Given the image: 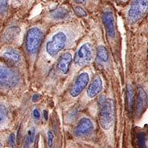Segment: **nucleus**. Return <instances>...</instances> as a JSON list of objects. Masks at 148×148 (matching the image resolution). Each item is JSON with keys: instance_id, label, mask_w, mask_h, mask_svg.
<instances>
[{"instance_id": "nucleus-1", "label": "nucleus", "mask_w": 148, "mask_h": 148, "mask_svg": "<svg viewBox=\"0 0 148 148\" xmlns=\"http://www.w3.org/2000/svg\"><path fill=\"white\" fill-rule=\"evenodd\" d=\"M122 12L127 26L136 27L148 16V0H129Z\"/></svg>"}, {"instance_id": "nucleus-17", "label": "nucleus", "mask_w": 148, "mask_h": 148, "mask_svg": "<svg viewBox=\"0 0 148 148\" xmlns=\"http://www.w3.org/2000/svg\"><path fill=\"white\" fill-rule=\"evenodd\" d=\"M36 130L35 127H32L27 131L26 137H25V141H24L25 147H29L33 144L36 138Z\"/></svg>"}, {"instance_id": "nucleus-25", "label": "nucleus", "mask_w": 148, "mask_h": 148, "mask_svg": "<svg viewBox=\"0 0 148 148\" xmlns=\"http://www.w3.org/2000/svg\"><path fill=\"white\" fill-rule=\"evenodd\" d=\"M87 1H88V0H73V2L74 3H76V4H80V5H83L85 3H86Z\"/></svg>"}, {"instance_id": "nucleus-7", "label": "nucleus", "mask_w": 148, "mask_h": 148, "mask_svg": "<svg viewBox=\"0 0 148 148\" xmlns=\"http://www.w3.org/2000/svg\"><path fill=\"white\" fill-rule=\"evenodd\" d=\"M94 54L93 45L90 43H85L77 51L74 57V64L78 67L86 66L93 60Z\"/></svg>"}, {"instance_id": "nucleus-30", "label": "nucleus", "mask_w": 148, "mask_h": 148, "mask_svg": "<svg viewBox=\"0 0 148 148\" xmlns=\"http://www.w3.org/2000/svg\"><path fill=\"white\" fill-rule=\"evenodd\" d=\"M3 147V145H2V144L0 143V147Z\"/></svg>"}, {"instance_id": "nucleus-24", "label": "nucleus", "mask_w": 148, "mask_h": 148, "mask_svg": "<svg viewBox=\"0 0 148 148\" xmlns=\"http://www.w3.org/2000/svg\"><path fill=\"white\" fill-rule=\"evenodd\" d=\"M33 118L36 119V120H40V111L38 110L37 109H35L34 110H33Z\"/></svg>"}, {"instance_id": "nucleus-5", "label": "nucleus", "mask_w": 148, "mask_h": 148, "mask_svg": "<svg viewBox=\"0 0 148 148\" xmlns=\"http://www.w3.org/2000/svg\"><path fill=\"white\" fill-rule=\"evenodd\" d=\"M44 39V32L42 29L34 27L28 30L25 40V46L28 54L35 55L38 52Z\"/></svg>"}, {"instance_id": "nucleus-2", "label": "nucleus", "mask_w": 148, "mask_h": 148, "mask_svg": "<svg viewBox=\"0 0 148 148\" xmlns=\"http://www.w3.org/2000/svg\"><path fill=\"white\" fill-rule=\"evenodd\" d=\"M69 42V33L64 30L58 31L48 40L45 45V52L49 58H56Z\"/></svg>"}, {"instance_id": "nucleus-18", "label": "nucleus", "mask_w": 148, "mask_h": 148, "mask_svg": "<svg viewBox=\"0 0 148 148\" xmlns=\"http://www.w3.org/2000/svg\"><path fill=\"white\" fill-rule=\"evenodd\" d=\"M10 10V0H0V16L4 17Z\"/></svg>"}, {"instance_id": "nucleus-6", "label": "nucleus", "mask_w": 148, "mask_h": 148, "mask_svg": "<svg viewBox=\"0 0 148 148\" xmlns=\"http://www.w3.org/2000/svg\"><path fill=\"white\" fill-rule=\"evenodd\" d=\"M20 82V75L16 70L0 65V90H10Z\"/></svg>"}, {"instance_id": "nucleus-14", "label": "nucleus", "mask_w": 148, "mask_h": 148, "mask_svg": "<svg viewBox=\"0 0 148 148\" xmlns=\"http://www.w3.org/2000/svg\"><path fill=\"white\" fill-rule=\"evenodd\" d=\"M20 33V29L17 27H10L6 30L2 36V41L3 43L12 42Z\"/></svg>"}, {"instance_id": "nucleus-29", "label": "nucleus", "mask_w": 148, "mask_h": 148, "mask_svg": "<svg viewBox=\"0 0 148 148\" xmlns=\"http://www.w3.org/2000/svg\"><path fill=\"white\" fill-rule=\"evenodd\" d=\"M16 1H17V2H22L23 0H16Z\"/></svg>"}, {"instance_id": "nucleus-12", "label": "nucleus", "mask_w": 148, "mask_h": 148, "mask_svg": "<svg viewBox=\"0 0 148 148\" xmlns=\"http://www.w3.org/2000/svg\"><path fill=\"white\" fill-rule=\"evenodd\" d=\"M103 90V82L100 76H96L91 83L89 85L87 90H86V95L87 96L92 99L95 98L96 95H98L101 91Z\"/></svg>"}, {"instance_id": "nucleus-22", "label": "nucleus", "mask_w": 148, "mask_h": 148, "mask_svg": "<svg viewBox=\"0 0 148 148\" xmlns=\"http://www.w3.org/2000/svg\"><path fill=\"white\" fill-rule=\"evenodd\" d=\"M8 144L10 147H15V136L13 133H12L9 138H8Z\"/></svg>"}, {"instance_id": "nucleus-4", "label": "nucleus", "mask_w": 148, "mask_h": 148, "mask_svg": "<svg viewBox=\"0 0 148 148\" xmlns=\"http://www.w3.org/2000/svg\"><path fill=\"white\" fill-rule=\"evenodd\" d=\"M102 21L106 28L108 38L112 42L117 43L116 17L114 8L111 4H107L104 7L102 12Z\"/></svg>"}, {"instance_id": "nucleus-19", "label": "nucleus", "mask_w": 148, "mask_h": 148, "mask_svg": "<svg viewBox=\"0 0 148 148\" xmlns=\"http://www.w3.org/2000/svg\"><path fill=\"white\" fill-rule=\"evenodd\" d=\"M8 107L4 104L0 103V125L5 122L7 118H8Z\"/></svg>"}, {"instance_id": "nucleus-11", "label": "nucleus", "mask_w": 148, "mask_h": 148, "mask_svg": "<svg viewBox=\"0 0 148 148\" xmlns=\"http://www.w3.org/2000/svg\"><path fill=\"white\" fill-rule=\"evenodd\" d=\"M2 58L5 60L6 62L12 64V65H18L21 62V53L16 49H8L2 54Z\"/></svg>"}, {"instance_id": "nucleus-27", "label": "nucleus", "mask_w": 148, "mask_h": 148, "mask_svg": "<svg viewBox=\"0 0 148 148\" xmlns=\"http://www.w3.org/2000/svg\"><path fill=\"white\" fill-rule=\"evenodd\" d=\"M39 98H40V96L38 94H36V95H33V97H32V101H34V102H36V101H39Z\"/></svg>"}, {"instance_id": "nucleus-8", "label": "nucleus", "mask_w": 148, "mask_h": 148, "mask_svg": "<svg viewBox=\"0 0 148 148\" xmlns=\"http://www.w3.org/2000/svg\"><path fill=\"white\" fill-rule=\"evenodd\" d=\"M89 81H90V76L87 73L85 72L80 73L71 86V88L69 90L71 96L73 98L77 97L87 86Z\"/></svg>"}, {"instance_id": "nucleus-23", "label": "nucleus", "mask_w": 148, "mask_h": 148, "mask_svg": "<svg viewBox=\"0 0 148 148\" xmlns=\"http://www.w3.org/2000/svg\"><path fill=\"white\" fill-rule=\"evenodd\" d=\"M77 114H78V110H74L71 113V114L69 115V119H71V121H73L74 119L77 117Z\"/></svg>"}, {"instance_id": "nucleus-15", "label": "nucleus", "mask_w": 148, "mask_h": 148, "mask_svg": "<svg viewBox=\"0 0 148 148\" xmlns=\"http://www.w3.org/2000/svg\"><path fill=\"white\" fill-rule=\"evenodd\" d=\"M134 143L137 147H148V132L139 131L136 132Z\"/></svg>"}, {"instance_id": "nucleus-26", "label": "nucleus", "mask_w": 148, "mask_h": 148, "mask_svg": "<svg viewBox=\"0 0 148 148\" xmlns=\"http://www.w3.org/2000/svg\"><path fill=\"white\" fill-rule=\"evenodd\" d=\"M115 2H117L119 4H122V5H126L127 3L129 2V0H114Z\"/></svg>"}, {"instance_id": "nucleus-9", "label": "nucleus", "mask_w": 148, "mask_h": 148, "mask_svg": "<svg viewBox=\"0 0 148 148\" xmlns=\"http://www.w3.org/2000/svg\"><path fill=\"white\" fill-rule=\"evenodd\" d=\"M95 129L93 122L88 118H82L77 123L73 130L74 135L77 138H83L89 136Z\"/></svg>"}, {"instance_id": "nucleus-16", "label": "nucleus", "mask_w": 148, "mask_h": 148, "mask_svg": "<svg viewBox=\"0 0 148 148\" xmlns=\"http://www.w3.org/2000/svg\"><path fill=\"white\" fill-rule=\"evenodd\" d=\"M97 59L101 64H106L110 60V53L108 49L104 45H100L97 48Z\"/></svg>"}, {"instance_id": "nucleus-20", "label": "nucleus", "mask_w": 148, "mask_h": 148, "mask_svg": "<svg viewBox=\"0 0 148 148\" xmlns=\"http://www.w3.org/2000/svg\"><path fill=\"white\" fill-rule=\"evenodd\" d=\"M73 11L77 16H81V17H86L88 15L87 11L84 8L82 5H80V4H77V5L74 6Z\"/></svg>"}, {"instance_id": "nucleus-28", "label": "nucleus", "mask_w": 148, "mask_h": 148, "mask_svg": "<svg viewBox=\"0 0 148 148\" xmlns=\"http://www.w3.org/2000/svg\"><path fill=\"white\" fill-rule=\"evenodd\" d=\"M44 117H45V119L47 120L48 119V113L46 110H44Z\"/></svg>"}, {"instance_id": "nucleus-13", "label": "nucleus", "mask_w": 148, "mask_h": 148, "mask_svg": "<svg viewBox=\"0 0 148 148\" xmlns=\"http://www.w3.org/2000/svg\"><path fill=\"white\" fill-rule=\"evenodd\" d=\"M70 14H71L70 9L67 6L63 5L51 11L49 13V16L55 21H62L69 17Z\"/></svg>"}, {"instance_id": "nucleus-10", "label": "nucleus", "mask_w": 148, "mask_h": 148, "mask_svg": "<svg viewBox=\"0 0 148 148\" xmlns=\"http://www.w3.org/2000/svg\"><path fill=\"white\" fill-rule=\"evenodd\" d=\"M73 61V55L70 52H64L58 58L56 64V69L58 73L63 75L69 73L70 65Z\"/></svg>"}, {"instance_id": "nucleus-21", "label": "nucleus", "mask_w": 148, "mask_h": 148, "mask_svg": "<svg viewBox=\"0 0 148 148\" xmlns=\"http://www.w3.org/2000/svg\"><path fill=\"white\" fill-rule=\"evenodd\" d=\"M53 132L51 131L48 132V146L49 147H51L53 146Z\"/></svg>"}, {"instance_id": "nucleus-3", "label": "nucleus", "mask_w": 148, "mask_h": 148, "mask_svg": "<svg viewBox=\"0 0 148 148\" xmlns=\"http://www.w3.org/2000/svg\"><path fill=\"white\" fill-rule=\"evenodd\" d=\"M99 123L105 131H110L114 127L115 121V106L111 98H106L100 105Z\"/></svg>"}]
</instances>
